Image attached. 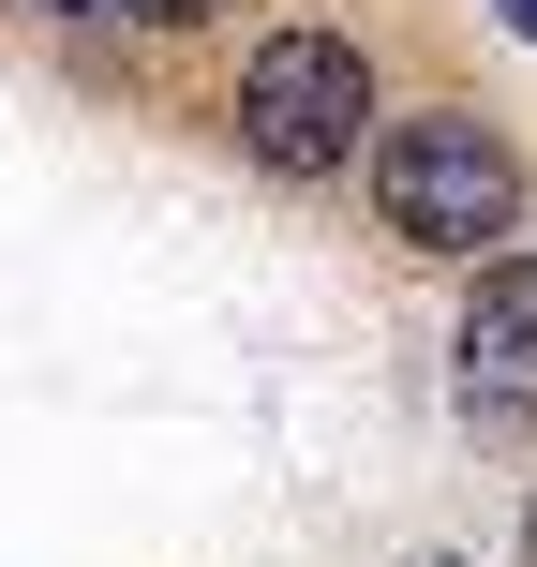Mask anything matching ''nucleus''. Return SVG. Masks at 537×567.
Here are the masks:
<instances>
[{"label": "nucleus", "instance_id": "20e7f679", "mask_svg": "<svg viewBox=\"0 0 537 567\" xmlns=\"http://www.w3.org/2000/svg\"><path fill=\"white\" fill-rule=\"evenodd\" d=\"M120 16H135V30H209L225 0H120Z\"/></svg>", "mask_w": 537, "mask_h": 567}, {"label": "nucleus", "instance_id": "7ed1b4c3", "mask_svg": "<svg viewBox=\"0 0 537 567\" xmlns=\"http://www.w3.org/2000/svg\"><path fill=\"white\" fill-rule=\"evenodd\" d=\"M448 389L478 433H523L537 419V255H493L478 299H463V343H448Z\"/></svg>", "mask_w": 537, "mask_h": 567}, {"label": "nucleus", "instance_id": "f03ea898", "mask_svg": "<svg viewBox=\"0 0 537 567\" xmlns=\"http://www.w3.org/2000/svg\"><path fill=\"white\" fill-rule=\"evenodd\" d=\"M225 120H239V150H255L269 179H343L373 150V60H359V30H329V16H283L255 60H239V90H225Z\"/></svg>", "mask_w": 537, "mask_h": 567}, {"label": "nucleus", "instance_id": "f257e3e1", "mask_svg": "<svg viewBox=\"0 0 537 567\" xmlns=\"http://www.w3.org/2000/svg\"><path fill=\"white\" fill-rule=\"evenodd\" d=\"M359 195L403 255H493L523 225V150L493 135L478 105H419V120H373L359 150Z\"/></svg>", "mask_w": 537, "mask_h": 567}, {"label": "nucleus", "instance_id": "423d86ee", "mask_svg": "<svg viewBox=\"0 0 537 567\" xmlns=\"http://www.w3.org/2000/svg\"><path fill=\"white\" fill-rule=\"evenodd\" d=\"M493 30H523V45H537V0H493Z\"/></svg>", "mask_w": 537, "mask_h": 567}, {"label": "nucleus", "instance_id": "0eeeda50", "mask_svg": "<svg viewBox=\"0 0 537 567\" xmlns=\"http://www.w3.org/2000/svg\"><path fill=\"white\" fill-rule=\"evenodd\" d=\"M523 567H537V508H523Z\"/></svg>", "mask_w": 537, "mask_h": 567}, {"label": "nucleus", "instance_id": "39448f33", "mask_svg": "<svg viewBox=\"0 0 537 567\" xmlns=\"http://www.w3.org/2000/svg\"><path fill=\"white\" fill-rule=\"evenodd\" d=\"M30 16H60V30H90V16H120V0H30Z\"/></svg>", "mask_w": 537, "mask_h": 567}, {"label": "nucleus", "instance_id": "6e6552de", "mask_svg": "<svg viewBox=\"0 0 537 567\" xmlns=\"http://www.w3.org/2000/svg\"><path fill=\"white\" fill-rule=\"evenodd\" d=\"M433 567H448V553H433Z\"/></svg>", "mask_w": 537, "mask_h": 567}]
</instances>
